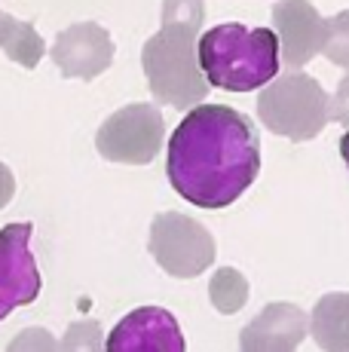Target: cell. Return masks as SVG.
I'll list each match as a JSON object with an SVG mask.
<instances>
[{
    "instance_id": "30bf717a",
    "label": "cell",
    "mask_w": 349,
    "mask_h": 352,
    "mask_svg": "<svg viewBox=\"0 0 349 352\" xmlns=\"http://www.w3.org/2000/svg\"><path fill=\"white\" fill-rule=\"evenodd\" d=\"M273 34L279 40V56L288 67L310 65L322 52L325 19L310 0H279L273 6Z\"/></svg>"
},
{
    "instance_id": "9a60e30c",
    "label": "cell",
    "mask_w": 349,
    "mask_h": 352,
    "mask_svg": "<svg viewBox=\"0 0 349 352\" xmlns=\"http://www.w3.org/2000/svg\"><path fill=\"white\" fill-rule=\"evenodd\" d=\"M205 3L203 0H163V25H181V28L203 31Z\"/></svg>"
},
{
    "instance_id": "5bb4252c",
    "label": "cell",
    "mask_w": 349,
    "mask_h": 352,
    "mask_svg": "<svg viewBox=\"0 0 349 352\" xmlns=\"http://www.w3.org/2000/svg\"><path fill=\"white\" fill-rule=\"evenodd\" d=\"M322 56L331 65L349 71V10L325 19V37H322Z\"/></svg>"
},
{
    "instance_id": "9c48e42d",
    "label": "cell",
    "mask_w": 349,
    "mask_h": 352,
    "mask_svg": "<svg viewBox=\"0 0 349 352\" xmlns=\"http://www.w3.org/2000/svg\"><path fill=\"white\" fill-rule=\"evenodd\" d=\"M52 62L68 80H95L113 62V40L95 22H77L56 37L49 50Z\"/></svg>"
},
{
    "instance_id": "44dd1931",
    "label": "cell",
    "mask_w": 349,
    "mask_h": 352,
    "mask_svg": "<svg viewBox=\"0 0 349 352\" xmlns=\"http://www.w3.org/2000/svg\"><path fill=\"white\" fill-rule=\"evenodd\" d=\"M340 157H344V162L349 166V129H346L344 138H340Z\"/></svg>"
},
{
    "instance_id": "ba28073f",
    "label": "cell",
    "mask_w": 349,
    "mask_h": 352,
    "mask_svg": "<svg viewBox=\"0 0 349 352\" xmlns=\"http://www.w3.org/2000/svg\"><path fill=\"white\" fill-rule=\"evenodd\" d=\"M104 352H187V340L169 309L138 307L113 324Z\"/></svg>"
},
{
    "instance_id": "5b68a950",
    "label": "cell",
    "mask_w": 349,
    "mask_h": 352,
    "mask_svg": "<svg viewBox=\"0 0 349 352\" xmlns=\"http://www.w3.org/2000/svg\"><path fill=\"white\" fill-rule=\"evenodd\" d=\"M166 138V123L157 104H126L102 123L95 135V147L107 162L147 166L157 160Z\"/></svg>"
},
{
    "instance_id": "8fae6325",
    "label": "cell",
    "mask_w": 349,
    "mask_h": 352,
    "mask_svg": "<svg viewBox=\"0 0 349 352\" xmlns=\"http://www.w3.org/2000/svg\"><path fill=\"white\" fill-rule=\"evenodd\" d=\"M306 334V313L294 303H270L243 331V352H294Z\"/></svg>"
},
{
    "instance_id": "6da1fadb",
    "label": "cell",
    "mask_w": 349,
    "mask_h": 352,
    "mask_svg": "<svg viewBox=\"0 0 349 352\" xmlns=\"http://www.w3.org/2000/svg\"><path fill=\"white\" fill-rule=\"evenodd\" d=\"M166 172L190 206H233L260 175L258 129L227 104H196L172 132Z\"/></svg>"
},
{
    "instance_id": "d6986e66",
    "label": "cell",
    "mask_w": 349,
    "mask_h": 352,
    "mask_svg": "<svg viewBox=\"0 0 349 352\" xmlns=\"http://www.w3.org/2000/svg\"><path fill=\"white\" fill-rule=\"evenodd\" d=\"M12 193H16V178H12L10 166H6V162H0V208L10 206Z\"/></svg>"
},
{
    "instance_id": "4fadbf2b",
    "label": "cell",
    "mask_w": 349,
    "mask_h": 352,
    "mask_svg": "<svg viewBox=\"0 0 349 352\" xmlns=\"http://www.w3.org/2000/svg\"><path fill=\"white\" fill-rule=\"evenodd\" d=\"M212 303L221 309V313H236L243 309V303L248 300V282L239 270L227 267V270H218L212 279Z\"/></svg>"
},
{
    "instance_id": "7c38bea8",
    "label": "cell",
    "mask_w": 349,
    "mask_h": 352,
    "mask_svg": "<svg viewBox=\"0 0 349 352\" xmlns=\"http://www.w3.org/2000/svg\"><path fill=\"white\" fill-rule=\"evenodd\" d=\"M310 331L325 352H349V294H325L310 316Z\"/></svg>"
},
{
    "instance_id": "277c9868",
    "label": "cell",
    "mask_w": 349,
    "mask_h": 352,
    "mask_svg": "<svg viewBox=\"0 0 349 352\" xmlns=\"http://www.w3.org/2000/svg\"><path fill=\"white\" fill-rule=\"evenodd\" d=\"M258 117L273 135L310 141L328 126V92L310 74H282L258 96Z\"/></svg>"
},
{
    "instance_id": "e0dca14e",
    "label": "cell",
    "mask_w": 349,
    "mask_h": 352,
    "mask_svg": "<svg viewBox=\"0 0 349 352\" xmlns=\"http://www.w3.org/2000/svg\"><path fill=\"white\" fill-rule=\"evenodd\" d=\"M6 352H58V343L52 340L49 331L28 328V331L12 337V343L6 346Z\"/></svg>"
},
{
    "instance_id": "2e32d148",
    "label": "cell",
    "mask_w": 349,
    "mask_h": 352,
    "mask_svg": "<svg viewBox=\"0 0 349 352\" xmlns=\"http://www.w3.org/2000/svg\"><path fill=\"white\" fill-rule=\"evenodd\" d=\"M58 352H102V328L98 322H74L58 343Z\"/></svg>"
},
{
    "instance_id": "52a82bcc",
    "label": "cell",
    "mask_w": 349,
    "mask_h": 352,
    "mask_svg": "<svg viewBox=\"0 0 349 352\" xmlns=\"http://www.w3.org/2000/svg\"><path fill=\"white\" fill-rule=\"evenodd\" d=\"M31 233L34 227L28 221L0 230V322L12 309L34 303L43 288L37 261L31 254Z\"/></svg>"
},
{
    "instance_id": "3957f363",
    "label": "cell",
    "mask_w": 349,
    "mask_h": 352,
    "mask_svg": "<svg viewBox=\"0 0 349 352\" xmlns=\"http://www.w3.org/2000/svg\"><path fill=\"white\" fill-rule=\"evenodd\" d=\"M196 28H181V25H163L141 50V65L147 74L150 96L159 104H169L174 111L196 107L209 96L203 71L196 62Z\"/></svg>"
},
{
    "instance_id": "8992f818",
    "label": "cell",
    "mask_w": 349,
    "mask_h": 352,
    "mask_svg": "<svg viewBox=\"0 0 349 352\" xmlns=\"http://www.w3.org/2000/svg\"><path fill=\"white\" fill-rule=\"evenodd\" d=\"M150 254L166 273L178 279H193L214 261V239L199 221L166 212L153 218Z\"/></svg>"
},
{
    "instance_id": "ffe728a7",
    "label": "cell",
    "mask_w": 349,
    "mask_h": 352,
    "mask_svg": "<svg viewBox=\"0 0 349 352\" xmlns=\"http://www.w3.org/2000/svg\"><path fill=\"white\" fill-rule=\"evenodd\" d=\"M12 25H16V19H12L10 12H3V10H0V50H3V46H6V40H10Z\"/></svg>"
},
{
    "instance_id": "ac0fdd59",
    "label": "cell",
    "mask_w": 349,
    "mask_h": 352,
    "mask_svg": "<svg viewBox=\"0 0 349 352\" xmlns=\"http://www.w3.org/2000/svg\"><path fill=\"white\" fill-rule=\"evenodd\" d=\"M328 120H334V123H349V74L340 80L337 92L328 98Z\"/></svg>"
},
{
    "instance_id": "7a4b0ae2",
    "label": "cell",
    "mask_w": 349,
    "mask_h": 352,
    "mask_svg": "<svg viewBox=\"0 0 349 352\" xmlns=\"http://www.w3.org/2000/svg\"><path fill=\"white\" fill-rule=\"evenodd\" d=\"M196 62L209 86L254 92L279 77V40L270 28L224 22L199 34Z\"/></svg>"
}]
</instances>
